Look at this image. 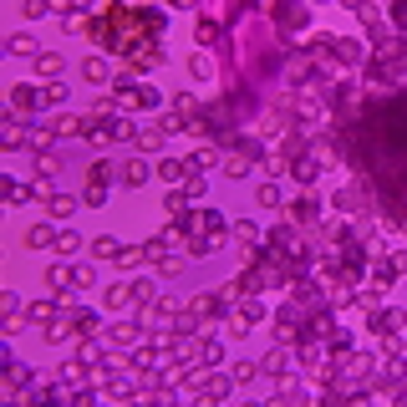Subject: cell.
I'll return each mask as SVG.
<instances>
[{
  "label": "cell",
  "mask_w": 407,
  "mask_h": 407,
  "mask_svg": "<svg viewBox=\"0 0 407 407\" xmlns=\"http://www.w3.org/2000/svg\"><path fill=\"white\" fill-rule=\"evenodd\" d=\"M46 214H51V219H72L77 199H72V194H51V199H46Z\"/></svg>",
  "instance_id": "obj_17"
},
{
  "label": "cell",
  "mask_w": 407,
  "mask_h": 407,
  "mask_svg": "<svg viewBox=\"0 0 407 407\" xmlns=\"http://www.w3.org/2000/svg\"><path fill=\"white\" fill-rule=\"evenodd\" d=\"M163 138H168V122H158V127H138V148H163Z\"/></svg>",
  "instance_id": "obj_18"
},
{
  "label": "cell",
  "mask_w": 407,
  "mask_h": 407,
  "mask_svg": "<svg viewBox=\"0 0 407 407\" xmlns=\"http://www.w3.org/2000/svg\"><path fill=\"white\" fill-rule=\"evenodd\" d=\"M56 6H51V0H26V20H41V15H51Z\"/></svg>",
  "instance_id": "obj_30"
},
{
  "label": "cell",
  "mask_w": 407,
  "mask_h": 407,
  "mask_svg": "<svg viewBox=\"0 0 407 407\" xmlns=\"http://www.w3.org/2000/svg\"><path fill=\"white\" fill-rule=\"evenodd\" d=\"M133 341H138V326H122L117 321V326L107 331V347H133Z\"/></svg>",
  "instance_id": "obj_21"
},
{
  "label": "cell",
  "mask_w": 407,
  "mask_h": 407,
  "mask_svg": "<svg viewBox=\"0 0 407 407\" xmlns=\"http://www.w3.org/2000/svg\"><path fill=\"white\" fill-rule=\"evenodd\" d=\"M82 77H87V82H107V56H87V61H82Z\"/></svg>",
  "instance_id": "obj_25"
},
{
  "label": "cell",
  "mask_w": 407,
  "mask_h": 407,
  "mask_svg": "<svg viewBox=\"0 0 407 407\" xmlns=\"http://www.w3.org/2000/svg\"><path fill=\"white\" fill-rule=\"evenodd\" d=\"M254 372H260V367H254V361H234V377H240V382H250Z\"/></svg>",
  "instance_id": "obj_35"
},
{
  "label": "cell",
  "mask_w": 407,
  "mask_h": 407,
  "mask_svg": "<svg viewBox=\"0 0 407 407\" xmlns=\"http://www.w3.org/2000/svg\"><path fill=\"white\" fill-rule=\"evenodd\" d=\"M133 295H138V301L148 306V301H153V295H158V285L148 280V275H138V280H133Z\"/></svg>",
  "instance_id": "obj_29"
},
{
  "label": "cell",
  "mask_w": 407,
  "mask_h": 407,
  "mask_svg": "<svg viewBox=\"0 0 407 407\" xmlns=\"http://www.w3.org/2000/svg\"><path fill=\"white\" fill-rule=\"evenodd\" d=\"M290 214H295L301 224H316V219H321V204H316V194H295V199H290Z\"/></svg>",
  "instance_id": "obj_8"
},
{
  "label": "cell",
  "mask_w": 407,
  "mask_h": 407,
  "mask_svg": "<svg viewBox=\"0 0 407 407\" xmlns=\"http://www.w3.org/2000/svg\"><path fill=\"white\" fill-rule=\"evenodd\" d=\"M112 179H117V168L107 163V158H97V163L87 168V183H112Z\"/></svg>",
  "instance_id": "obj_24"
},
{
  "label": "cell",
  "mask_w": 407,
  "mask_h": 407,
  "mask_svg": "<svg viewBox=\"0 0 407 407\" xmlns=\"http://www.w3.org/2000/svg\"><path fill=\"white\" fill-rule=\"evenodd\" d=\"M397 326H402L397 311H377V316H372V336H397Z\"/></svg>",
  "instance_id": "obj_16"
},
{
  "label": "cell",
  "mask_w": 407,
  "mask_h": 407,
  "mask_svg": "<svg viewBox=\"0 0 407 407\" xmlns=\"http://www.w3.org/2000/svg\"><path fill=\"white\" fill-rule=\"evenodd\" d=\"M260 316H265V306H260V301H240V306L229 311V336H250V326H254Z\"/></svg>",
  "instance_id": "obj_1"
},
{
  "label": "cell",
  "mask_w": 407,
  "mask_h": 407,
  "mask_svg": "<svg viewBox=\"0 0 407 407\" xmlns=\"http://www.w3.org/2000/svg\"><path fill=\"white\" fill-rule=\"evenodd\" d=\"M61 72H67V56H56V51L36 56V77H61Z\"/></svg>",
  "instance_id": "obj_14"
},
{
  "label": "cell",
  "mask_w": 407,
  "mask_h": 407,
  "mask_svg": "<svg viewBox=\"0 0 407 407\" xmlns=\"http://www.w3.org/2000/svg\"><path fill=\"white\" fill-rule=\"evenodd\" d=\"M234 382H240L234 372H229V377H209V372H204V387H209V397H229V387H234Z\"/></svg>",
  "instance_id": "obj_22"
},
{
  "label": "cell",
  "mask_w": 407,
  "mask_h": 407,
  "mask_svg": "<svg viewBox=\"0 0 407 407\" xmlns=\"http://www.w3.org/2000/svg\"><path fill=\"white\" fill-rule=\"evenodd\" d=\"M194 41H199V46H219V20L199 15V20H194Z\"/></svg>",
  "instance_id": "obj_11"
},
{
  "label": "cell",
  "mask_w": 407,
  "mask_h": 407,
  "mask_svg": "<svg viewBox=\"0 0 407 407\" xmlns=\"http://www.w3.org/2000/svg\"><path fill=\"white\" fill-rule=\"evenodd\" d=\"M270 15H275V26H285V31H301L306 26V6H295V0H290V6H275Z\"/></svg>",
  "instance_id": "obj_5"
},
{
  "label": "cell",
  "mask_w": 407,
  "mask_h": 407,
  "mask_svg": "<svg viewBox=\"0 0 407 407\" xmlns=\"http://www.w3.org/2000/svg\"><path fill=\"white\" fill-rule=\"evenodd\" d=\"M290 367H295V356H290L285 341H280V347H275V351L260 361V372H270V377H290Z\"/></svg>",
  "instance_id": "obj_3"
},
{
  "label": "cell",
  "mask_w": 407,
  "mask_h": 407,
  "mask_svg": "<svg viewBox=\"0 0 407 407\" xmlns=\"http://www.w3.org/2000/svg\"><path fill=\"white\" fill-rule=\"evenodd\" d=\"M138 295H133V280H117V285H107V311H127Z\"/></svg>",
  "instance_id": "obj_9"
},
{
  "label": "cell",
  "mask_w": 407,
  "mask_h": 407,
  "mask_svg": "<svg viewBox=\"0 0 407 407\" xmlns=\"http://www.w3.org/2000/svg\"><path fill=\"white\" fill-rule=\"evenodd\" d=\"M158 174L174 183V179H183V174H188V163H183V158H158Z\"/></svg>",
  "instance_id": "obj_26"
},
{
  "label": "cell",
  "mask_w": 407,
  "mask_h": 407,
  "mask_svg": "<svg viewBox=\"0 0 407 407\" xmlns=\"http://www.w3.org/2000/svg\"><path fill=\"white\" fill-rule=\"evenodd\" d=\"M199 6V0H174V11H194Z\"/></svg>",
  "instance_id": "obj_36"
},
{
  "label": "cell",
  "mask_w": 407,
  "mask_h": 407,
  "mask_svg": "<svg viewBox=\"0 0 407 407\" xmlns=\"http://www.w3.org/2000/svg\"><path fill=\"white\" fill-rule=\"evenodd\" d=\"M133 367H138V372H153V367H158V351H153V347H138V351H133Z\"/></svg>",
  "instance_id": "obj_28"
},
{
  "label": "cell",
  "mask_w": 407,
  "mask_h": 407,
  "mask_svg": "<svg viewBox=\"0 0 407 407\" xmlns=\"http://www.w3.org/2000/svg\"><path fill=\"white\" fill-rule=\"evenodd\" d=\"M26 250H56V229L51 224H31L26 229Z\"/></svg>",
  "instance_id": "obj_10"
},
{
  "label": "cell",
  "mask_w": 407,
  "mask_h": 407,
  "mask_svg": "<svg viewBox=\"0 0 407 407\" xmlns=\"http://www.w3.org/2000/svg\"><path fill=\"white\" fill-rule=\"evenodd\" d=\"M31 321H36V326H41V321H56V306L51 301H36L31 306Z\"/></svg>",
  "instance_id": "obj_31"
},
{
  "label": "cell",
  "mask_w": 407,
  "mask_h": 407,
  "mask_svg": "<svg viewBox=\"0 0 407 407\" xmlns=\"http://www.w3.org/2000/svg\"><path fill=\"white\" fill-rule=\"evenodd\" d=\"M260 204H265V209H280V188H275V183H260Z\"/></svg>",
  "instance_id": "obj_33"
},
{
  "label": "cell",
  "mask_w": 407,
  "mask_h": 407,
  "mask_svg": "<svg viewBox=\"0 0 407 407\" xmlns=\"http://www.w3.org/2000/svg\"><path fill=\"white\" fill-rule=\"evenodd\" d=\"M214 163H219V143H204V148H194V158H188V168H194V174H209Z\"/></svg>",
  "instance_id": "obj_12"
},
{
  "label": "cell",
  "mask_w": 407,
  "mask_h": 407,
  "mask_svg": "<svg viewBox=\"0 0 407 407\" xmlns=\"http://www.w3.org/2000/svg\"><path fill=\"white\" fill-rule=\"evenodd\" d=\"M92 280H97V270H92V265H77V290H87Z\"/></svg>",
  "instance_id": "obj_34"
},
{
  "label": "cell",
  "mask_w": 407,
  "mask_h": 407,
  "mask_svg": "<svg viewBox=\"0 0 407 407\" xmlns=\"http://www.w3.org/2000/svg\"><path fill=\"white\" fill-rule=\"evenodd\" d=\"M72 321H77V336H97L102 331V316L97 311H72Z\"/></svg>",
  "instance_id": "obj_19"
},
{
  "label": "cell",
  "mask_w": 407,
  "mask_h": 407,
  "mask_svg": "<svg viewBox=\"0 0 407 407\" xmlns=\"http://www.w3.org/2000/svg\"><path fill=\"white\" fill-rule=\"evenodd\" d=\"M87 245H92V254H97V260H117V254H122L117 234H97V240H87Z\"/></svg>",
  "instance_id": "obj_15"
},
{
  "label": "cell",
  "mask_w": 407,
  "mask_h": 407,
  "mask_svg": "<svg viewBox=\"0 0 407 407\" xmlns=\"http://www.w3.org/2000/svg\"><path fill=\"white\" fill-rule=\"evenodd\" d=\"M107 204V183H87V209H102Z\"/></svg>",
  "instance_id": "obj_32"
},
{
  "label": "cell",
  "mask_w": 407,
  "mask_h": 407,
  "mask_svg": "<svg viewBox=\"0 0 407 407\" xmlns=\"http://www.w3.org/2000/svg\"><path fill=\"white\" fill-rule=\"evenodd\" d=\"M77 250H82V234H72V229H61V234H56V254H61V260H72Z\"/></svg>",
  "instance_id": "obj_20"
},
{
  "label": "cell",
  "mask_w": 407,
  "mask_h": 407,
  "mask_svg": "<svg viewBox=\"0 0 407 407\" xmlns=\"http://www.w3.org/2000/svg\"><path fill=\"white\" fill-rule=\"evenodd\" d=\"M188 72H194V82H214V77H219V61H214L209 51H194V56H188Z\"/></svg>",
  "instance_id": "obj_7"
},
{
  "label": "cell",
  "mask_w": 407,
  "mask_h": 407,
  "mask_svg": "<svg viewBox=\"0 0 407 407\" xmlns=\"http://www.w3.org/2000/svg\"><path fill=\"white\" fill-rule=\"evenodd\" d=\"M11 56H41L36 41H31V31H15V36H11Z\"/></svg>",
  "instance_id": "obj_23"
},
{
  "label": "cell",
  "mask_w": 407,
  "mask_h": 407,
  "mask_svg": "<svg viewBox=\"0 0 407 407\" xmlns=\"http://www.w3.org/2000/svg\"><path fill=\"white\" fill-rule=\"evenodd\" d=\"M67 102V87H61V82H46V87H41V107H61Z\"/></svg>",
  "instance_id": "obj_27"
},
{
  "label": "cell",
  "mask_w": 407,
  "mask_h": 407,
  "mask_svg": "<svg viewBox=\"0 0 407 407\" xmlns=\"http://www.w3.org/2000/svg\"><path fill=\"white\" fill-rule=\"evenodd\" d=\"M275 341H285V347H290V341H301V311H295V306L275 311Z\"/></svg>",
  "instance_id": "obj_2"
},
{
  "label": "cell",
  "mask_w": 407,
  "mask_h": 407,
  "mask_svg": "<svg viewBox=\"0 0 407 407\" xmlns=\"http://www.w3.org/2000/svg\"><path fill=\"white\" fill-rule=\"evenodd\" d=\"M148 174H153V168H148L143 158H133V163H117V183H127V188L148 183Z\"/></svg>",
  "instance_id": "obj_6"
},
{
  "label": "cell",
  "mask_w": 407,
  "mask_h": 407,
  "mask_svg": "<svg viewBox=\"0 0 407 407\" xmlns=\"http://www.w3.org/2000/svg\"><path fill=\"white\" fill-rule=\"evenodd\" d=\"M36 107H41V92L36 87H15L11 92V112H36Z\"/></svg>",
  "instance_id": "obj_13"
},
{
  "label": "cell",
  "mask_w": 407,
  "mask_h": 407,
  "mask_svg": "<svg viewBox=\"0 0 407 407\" xmlns=\"http://www.w3.org/2000/svg\"><path fill=\"white\" fill-rule=\"evenodd\" d=\"M361 199H367V183H347L336 194V214H361Z\"/></svg>",
  "instance_id": "obj_4"
}]
</instances>
